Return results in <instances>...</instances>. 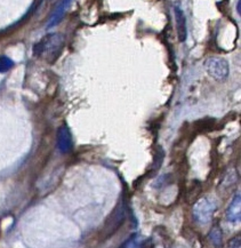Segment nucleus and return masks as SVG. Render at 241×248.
Returning <instances> with one entry per match:
<instances>
[{
	"label": "nucleus",
	"instance_id": "obj_3",
	"mask_svg": "<svg viewBox=\"0 0 241 248\" xmlns=\"http://www.w3.org/2000/svg\"><path fill=\"white\" fill-rule=\"evenodd\" d=\"M206 71L216 80H225L229 76V63L222 57H209L205 62Z\"/></svg>",
	"mask_w": 241,
	"mask_h": 248
},
{
	"label": "nucleus",
	"instance_id": "obj_9",
	"mask_svg": "<svg viewBox=\"0 0 241 248\" xmlns=\"http://www.w3.org/2000/svg\"><path fill=\"white\" fill-rule=\"evenodd\" d=\"M14 65V62L7 56H0V74L7 72Z\"/></svg>",
	"mask_w": 241,
	"mask_h": 248
},
{
	"label": "nucleus",
	"instance_id": "obj_5",
	"mask_svg": "<svg viewBox=\"0 0 241 248\" xmlns=\"http://www.w3.org/2000/svg\"><path fill=\"white\" fill-rule=\"evenodd\" d=\"M58 147L63 154H68L72 149V136L66 126H62L58 133Z\"/></svg>",
	"mask_w": 241,
	"mask_h": 248
},
{
	"label": "nucleus",
	"instance_id": "obj_8",
	"mask_svg": "<svg viewBox=\"0 0 241 248\" xmlns=\"http://www.w3.org/2000/svg\"><path fill=\"white\" fill-rule=\"evenodd\" d=\"M209 241L215 248H222V231L221 229L216 227L214 228L209 233Z\"/></svg>",
	"mask_w": 241,
	"mask_h": 248
},
{
	"label": "nucleus",
	"instance_id": "obj_1",
	"mask_svg": "<svg viewBox=\"0 0 241 248\" xmlns=\"http://www.w3.org/2000/svg\"><path fill=\"white\" fill-rule=\"evenodd\" d=\"M63 46L61 34H48L34 46L33 53L37 56L48 57L58 54Z\"/></svg>",
	"mask_w": 241,
	"mask_h": 248
},
{
	"label": "nucleus",
	"instance_id": "obj_7",
	"mask_svg": "<svg viewBox=\"0 0 241 248\" xmlns=\"http://www.w3.org/2000/svg\"><path fill=\"white\" fill-rule=\"evenodd\" d=\"M240 195H238L234 197L232 202H231L229 208L226 211V217L227 220L232 223H236V222L240 221V216H241V205H240Z\"/></svg>",
	"mask_w": 241,
	"mask_h": 248
},
{
	"label": "nucleus",
	"instance_id": "obj_4",
	"mask_svg": "<svg viewBox=\"0 0 241 248\" xmlns=\"http://www.w3.org/2000/svg\"><path fill=\"white\" fill-rule=\"evenodd\" d=\"M74 1V0H61V1L59 2L58 7L55 8V11L52 13V15H50L49 17V21L48 23H47V28L50 29L53 27H55L56 24H59L61 20L64 16V14L68 11V8L70 7V5H71V2Z\"/></svg>",
	"mask_w": 241,
	"mask_h": 248
},
{
	"label": "nucleus",
	"instance_id": "obj_10",
	"mask_svg": "<svg viewBox=\"0 0 241 248\" xmlns=\"http://www.w3.org/2000/svg\"><path fill=\"white\" fill-rule=\"evenodd\" d=\"M240 4H241V1L239 0V1H238V14L240 15Z\"/></svg>",
	"mask_w": 241,
	"mask_h": 248
},
{
	"label": "nucleus",
	"instance_id": "obj_2",
	"mask_svg": "<svg viewBox=\"0 0 241 248\" xmlns=\"http://www.w3.org/2000/svg\"><path fill=\"white\" fill-rule=\"evenodd\" d=\"M215 209H216L215 202L204 197L199 199L193 206V217L198 223L207 224L211 221Z\"/></svg>",
	"mask_w": 241,
	"mask_h": 248
},
{
	"label": "nucleus",
	"instance_id": "obj_6",
	"mask_svg": "<svg viewBox=\"0 0 241 248\" xmlns=\"http://www.w3.org/2000/svg\"><path fill=\"white\" fill-rule=\"evenodd\" d=\"M174 13H175V20H176V30H177V36H179V40L185 41L186 39V20L184 16V13L182 9L179 7L174 8Z\"/></svg>",
	"mask_w": 241,
	"mask_h": 248
}]
</instances>
